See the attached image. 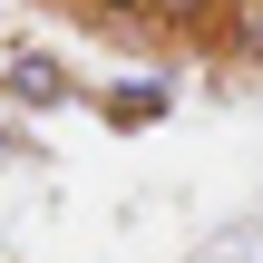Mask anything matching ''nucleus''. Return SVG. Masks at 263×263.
<instances>
[{
    "label": "nucleus",
    "mask_w": 263,
    "mask_h": 263,
    "mask_svg": "<svg viewBox=\"0 0 263 263\" xmlns=\"http://www.w3.org/2000/svg\"><path fill=\"white\" fill-rule=\"evenodd\" d=\"M68 88H78V78H68L49 49H20V59L0 68V98H10V107H29V117H39V107H68Z\"/></svg>",
    "instance_id": "nucleus-1"
},
{
    "label": "nucleus",
    "mask_w": 263,
    "mask_h": 263,
    "mask_svg": "<svg viewBox=\"0 0 263 263\" xmlns=\"http://www.w3.org/2000/svg\"><path fill=\"white\" fill-rule=\"evenodd\" d=\"M166 107H176V88H166V78H107V98H98V117H107L117 137H137V127H156Z\"/></svg>",
    "instance_id": "nucleus-2"
},
{
    "label": "nucleus",
    "mask_w": 263,
    "mask_h": 263,
    "mask_svg": "<svg viewBox=\"0 0 263 263\" xmlns=\"http://www.w3.org/2000/svg\"><path fill=\"white\" fill-rule=\"evenodd\" d=\"M215 49L254 68V59H263V0H234V10H224V39H215Z\"/></svg>",
    "instance_id": "nucleus-3"
},
{
    "label": "nucleus",
    "mask_w": 263,
    "mask_h": 263,
    "mask_svg": "<svg viewBox=\"0 0 263 263\" xmlns=\"http://www.w3.org/2000/svg\"><path fill=\"white\" fill-rule=\"evenodd\" d=\"M88 10H98L107 29H127V20H156V0H88Z\"/></svg>",
    "instance_id": "nucleus-4"
},
{
    "label": "nucleus",
    "mask_w": 263,
    "mask_h": 263,
    "mask_svg": "<svg viewBox=\"0 0 263 263\" xmlns=\"http://www.w3.org/2000/svg\"><path fill=\"white\" fill-rule=\"evenodd\" d=\"M0 156H20V137H10V127H0Z\"/></svg>",
    "instance_id": "nucleus-5"
}]
</instances>
